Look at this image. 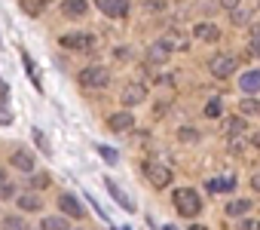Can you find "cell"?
Instances as JSON below:
<instances>
[{"instance_id": "6da1fadb", "label": "cell", "mask_w": 260, "mask_h": 230, "mask_svg": "<svg viewBox=\"0 0 260 230\" xmlns=\"http://www.w3.org/2000/svg\"><path fill=\"white\" fill-rule=\"evenodd\" d=\"M175 209H178L184 218H193V215H199V212H202V199H199V193H196V190L181 187V190H175Z\"/></svg>"}, {"instance_id": "7a4b0ae2", "label": "cell", "mask_w": 260, "mask_h": 230, "mask_svg": "<svg viewBox=\"0 0 260 230\" xmlns=\"http://www.w3.org/2000/svg\"><path fill=\"white\" fill-rule=\"evenodd\" d=\"M236 68H239V62H236V55H233V52H217V55L211 59V74H214V77H220V80L233 77V74H236Z\"/></svg>"}, {"instance_id": "3957f363", "label": "cell", "mask_w": 260, "mask_h": 230, "mask_svg": "<svg viewBox=\"0 0 260 230\" xmlns=\"http://www.w3.org/2000/svg\"><path fill=\"white\" fill-rule=\"evenodd\" d=\"M80 83H83V86H92V89H101V86L110 83V71L101 68V65H92V68H86V71L80 74Z\"/></svg>"}, {"instance_id": "277c9868", "label": "cell", "mask_w": 260, "mask_h": 230, "mask_svg": "<svg viewBox=\"0 0 260 230\" xmlns=\"http://www.w3.org/2000/svg\"><path fill=\"white\" fill-rule=\"evenodd\" d=\"M144 172H147V178H150L153 187H166V184H172V169L162 166V163H147Z\"/></svg>"}, {"instance_id": "5b68a950", "label": "cell", "mask_w": 260, "mask_h": 230, "mask_svg": "<svg viewBox=\"0 0 260 230\" xmlns=\"http://www.w3.org/2000/svg\"><path fill=\"white\" fill-rule=\"evenodd\" d=\"M141 101H147V86H144V83H128V86L122 89V104H125V107H135V104H141Z\"/></svg>"}, {"instance_id": "8992f818", "label": "cell", "mask_w": 260, "mask_h": 230, "mask_svg": "<svg viewBox=\"0 0 260 230\" xmlns=\"http://www.w3.org/2000/svg\"><path fill=\"white\" fill-rule=\"evenodd\" d=\"M104 187L110 190V196H113V199H116V203H119V206H122L125 212H135V203L128 199V193H125V190H122V187H119V184H116L113 178H104Z\"/></svg>"}, {"instance_id": "52a82bcc", "label": "cell", "mask_w": 260, "mask_h": 230, "mask_svg": "<svg viewBox=\"0 0 260 230\" xmlns=\"http://www.w3.org/2000/svg\"><path fill=\"white\" fill-rule=\"evenodd\" d=\"M98 10L104 16H110V19H122L128 13V4L125 0H98Z\"/></svg>"}, {"instance_id": "ba28073f", "label": "cell", "mask_w": 260, "mask_h": 230, "mask_svg": "<svg viewBox=\"0 0 260 230\" xmlns=\"http://www.w3.org/2000/svg\"><path fill=\"white\" fill-rule=\"evenodd\" d=\"M92 34H64L61 37V46L64 49H92Z\"/></svg>"}, {"instance_id": "9c48e42d", "label": "cell", "mask_w": 260, "mask_h": 230, "mask_svg": "<svg viewBox=\"0 0 260 230\" xmlns=\"http://www.w3.org/2000/svg\"><path fill=\"white\" fill-rule=\"evenodd\" d=\"M172 49H175V43L162 37V40H156V43L147 49V59H150V62H166V59L172 55Z\"/></svg>"}, {"instance_id": "30bf717a", "label": "cell", "mask_w": 260, "mask_h": 230, "mask_svg": "<svg viewBox=\"0 0 260 230\" xmlns=\"http://www.w3.org/2000/svg\"><path fill=\"white\" fill-rule=\"evenodd\" d=\"M58 206H61V212H64L68 218H74V221H80V218L86 215V212H83V206L77 203V196H71V193H61Z\"/></svg>"}, {"instance_id": "8fae6325", "label": "cell", "mask_w": 260, "mask_h": 230, "mask_svg": "<svg viewBox=\"0 0 260 230\" xmlns=\"http://www.w3.org/2000/svg\"><path fill=\"white\" fill-rule=\"evenodd\" d=\"M132 126H135V117L128 110H119V113H113V117H110V129L113 132H125V129H132Z\"/></svg>"}, {"instance_id": "7c38bea8", "label": "cell", "mask_w": 260, "mask_h": 230, "mask_svg": "<svg viewBox=\"0 0 260 230\" xmlns=\"http://www.w3.org/2000/svg\"><path fill=\"white\" fill-rule=\"evenodd\" d=\"M239 89L248 92V95L257 92V89H260V71H245V74L239 77Z\"/></svg>"}, {"instance_id": "4fadbf2b", "label": "cell", "mask_w": 260, "mask_h": 230, "mask_svg": "<svg viewBox=\"0 0 260 230\" xmlns=\"http://www.w3.org/2000/svg\"><path fill=\"white\" fill-rule=\"evenodd\" d=\"M193 34H196L199 40H205V43H214V40L220 37V31H217L214 25H208V22H199V25L193 28Z\"/></svg>"}, {"instance_id": "5bb4252c", "label": "cell", "mask_w": 260, "mask_h": 230, "mask_svg": "<svg viewBox=\"0 0 260 230\" xmlns=\"http://www.w3.org/2000/svg\"><path fill=\"white\" fill-rule=\"evenodd\" d=\"M13 166H16L19 172H34V157H31L28 151H16V154H13Z\"/></svg>"}, {"instance_id": "9a60e30c", "label": "cell", "mask_w": 260, "mask_h": 230, "mask_svg": "<svg viewBox=\"0 0 260 230\" xmlns=\"http://www.w3.org/2000/svg\"><path fill=\"white\" fill-rule=\"evenodd\" d=\"M16 203H19V209H25V212H37V209L43 206L37 193H19V199H16Z\"/></svg>"}, {"instance_id": "2e32d148", "label": "cell", "mask_w": 260, "mask_h": 230, "mask_svg": "<svg viewBox=\"0 0 260 230\" xmlns=\"http://www.w3.org/2000/svg\"><path fill=\"white\" fill-rule=\"evenodd\" d=\"M230 19H233V25H251V10L248 7H233Z\"/></svg>"}, {"instance_id": "e0dca14e", "label": "cell", "mask_w": 260, "mask_h": 230, "mask_svg": "<svg viewBox=\"0 0 260 230\" xmlns=\"http://www.w3.org/2000/svg\"><path fill=\"white\" fill-rule=\"evenodd\" d=\"M40 227H43V230H68V221L58 218V215H52V218H43Z\"/></svg>"}, {"instance_id": "ac0fdd59", "label": "cell", "mask_w": 260, "mask_h": 230, "mask_svg": "<svg viewBox=\"0 0 260 230\" xmlns=\"http://www.w3.org/2000/svg\"><path fill=\"white\" fill-rule=\"evenodd\" d=\"M64 13H68V16H83V13H86V0H68V4H64Z\"/></svg>"}, {"instance_id": "d6986e66", "label": "cell", "mask_w": 260, "mask_h": 230, "mask_svg": "<svg viewBox=\"0 0 260 230\" xmlns=\"http://www.w3.org/2000/svg\"><path fill=\"white\" fill-rule=\"evenodd\" d=\"M233 187V178H211L208 181V190L211 193H220V190H230Z\"/></svg>"}, {"instance_id": "ffe728a7", "label": "cell", "mask_w": 260, "mask_h": 230, "mask_svg": "<svg viewBox=\"0 0 260 230\" xmlns=\"http://www.w3.org/2000/svg\"><path fill=\"white\" fill-rule=\"evenodd\" d=\"M248 209H251L248 199H233V203H226V212H230V215H245Z\"/></svg>"}, {"instance_id": "44dd1931", "label": "cell", "mask_w": 260, "mask_h": 230, "mask_svg": "<svg viewBox=\"0 0 260 230\" xmlns=\"http://www.w3.org/2000/svg\"><path fill=\"white\" fill-rule=\"evenodd\" d=\"M245 126H248V123H245L242 117H230V120H226V132H230V135H236V132H245Z\"/></svg>"}, {"instance_id": "7402d4cb", "label": "cell", "mask_w": 260, "mask_h": 230, "mask_svg": "<svg viewBox=\"0 0 260 230\" xmlns=\"http://www.w3.org/2000/svg\"><path fill=\"white\" fill-rule=\"evenodd\" d=\"M31 135H34V145H37V148H40L43 154H52V151H49V138H46V135H43L40 129H34Z\"/></svg>"}, {"instance_id": "603a6c76", "label": "cell", "mask_w": 260, "mask_h": 230, "mask_svg": "<svg viewBox=\"0 0 260 230\" xmlns=\"http://www.w3.org/2000/svg\"><path fill=\"white\" fill-rule=\"evenodd\" d=\"M22 10L31 13V16H37V13L43 10V4H40V0H22Z\"/></svg>"}, {"instance_id": "cb8c5ba5", "label": "cell", "mask_w": 260, "mask_h": 230, "mask_svg": "<svg viewBox=\"0 0 260 230\" xmlns=\"http://www.w3.org/2000/svg\"><path fill=\"white\" fill-rule=\"evenodd\" d=\"M4 230H28L22 218H4Z\"/></svg>"}, {"instance_id": "d4e9b609", "label": "cell", "mask_w": 260, "mask_h": 230, "mask_svg": "<svg viewBox=\"0 0 260 230\" xmlns=\"http://www.w3.org/2000/svg\"><path fill=\"white\" fill-rule=\"evenodd\" d=\"M220 110H223V107H220V98H211V101L205 104V113H208V117H220Z\"/></svg>"}, {"instance_id": "484cf974", "label": "cell", "mask_w": 260, "mask_h": 230, "mask_svg": "<svg viewBox=\"0 0 260 230\" xmlns=\"http://www.w3.org/2000/svg\"><path fill=\"white\" fill-rule=\"evenodd\" d=\"M98 154H101L107 163H116V151H113V148H107V145H98Z\"/></svg>"}, {"instance_id": "4316f807", "label": "cell", "mask_w": 260, "mask_h": 230, "mask_svg": "<svg viewBox=\"0 0 260 230\" xmlns=\"http://www.w3.org/2000/svg\"><path fill=\"white\" fill-rule=\"evenodd\" d=\"M239 107H242V110H245V113H260V104H257V101H254V98H245V101H242V104H239Z\"/></svg>"}, {"instance_id": "83f0119b", "label": "cell", "mask_w": 260, "mask_h": 230, "mask_svg": "<svg viewBox=\"0 0 260 230\" xmlns=\"http://www.w3.org/2000/svg\"><path fill=\"white\" fill-rule=\"evenodd\" d=\"M239 230H260V221H254V218H242V221H239Z\"/></svg>"}, {"instance_id": "f1b7e54d", "label": "cell", "mask_w": 260, "mask_h": 230, "mask_svg": "<svg viewBox=\"0 0 260 230\" xmlns=\"http://www.w3.org/2000/svg\"><path fill=\"white\" fill-rule=\"evenodd\" d=\"M31 184H34V187H46V184H49V175H46V172H43V175H34Z\"/></svg>"}, {"instance_id": "f546056e", "label": "cell", "mask_w": 260, "mask_h": 230, "mask_svg": "<svg viewBox=\"0 0 260 230\" xmlns=\"http://www.w3.org/2000/svg\"><path fill=\"white\" fill-rule=\"evenodd\" d=\"M10 123H13V113L7 107H0V126H10Z\"/></svg>"}, {"instance_id": "4dcf8cb0", "label": "cell", "mask_w": 260, "mask_h": 230, "mask_svg": "<svg viewBox=\"0 0 260 230\" xmlns=\"http://www.w3.org/2000/svg\"><path fill=\"white\" fill-rule=\"evenodd\" d=\"M128 52H132L128 46H119V49H113V55H116V59H128Z\"/></svg>"}, {"instance_id": "1f68e13d", "label": "cell", "mask_w": 260, "mask_h": 230, "mask_svg": "<svg viewBox=\"0 0 260 230\" xmlns=\"http://www.w3.org/2000/svg\"><path fill=\"white\" fill-rule=\"evenodd\" d=\"M13 193H16V190H13V187H10V184H4V187H0V196H4V199H10V196H13Z\"/></svg>"}, {"instance_id": "d6a6232c", "label": "cell", "mask_w": 260, "mask_h": 230, "mask_svg": "<svg viewBox=\"0 0 260 230\" xmlns=\"http://www.w3.org/2000/svg\"><path fill=\"white\" fill-rule=\"evenodd\" d=\"M251 40L260 43V25H251Z\"/></svg>"}, {"instance_id": "836d02e7", "label": "cell", "mask_w": 260, "mask_h": 230, "mask_svg": "<svg viewBox=\"0 0 260 230\" xmlns=\"http://www.w3.org/2000/svg\"><path fill=\"white\" fill-rule=\"evenodd\" d=\"M248 52H251V55H257V59H260V43H254V40H251V46H248Z\"/></svg>"}, {"instance_id": "e575fe53", "label": "cell", "mask_w": 260, "mask_h": 230, "mask_svg": "<svg viewBox=\"0 0 260 230\" xmlns=\"http://www.w3.org/2000/svg\"><path fill=\"white\" fill-rule=\"evenodd\" d=\"M147 7H150V10H162L166 4H162V0H147Z\"/></svg>"}, {"instance_id": "d590c367", "label": "cell", "mask_w": 260, "mask_h": 230, "mask_svg": "<svg viewBox=\"0 0 260 230\" xmlns=\"http://www.w3.org/2000/svg\"><path fill=\"white\" fill-rule=\"evenodd\" d=\"M230 148H233V151H236V154H239V151H242V148H245V145H242V138H239V141H236V138H233V141H230Z\"/></svg>"}, {"instance_id": "8d00e7d4", "label": "cell", "mask_w": 260, "mask_h": 230, "mask_svg": "<svg viewBox=\"0 0 260 230\" xmlns=\"http://www.w3.org/2000/svg\"><path fill=\"white\" fill-rule=\"evenodd\" d=\"M251 184H254V190H260V175H254V178H251Z\"/></svg>"}, {"instance_id": "74e56055", "label": "cell", "mask_w": 260, "mask_h": 230, "mask_svg": "<svg viewBox=\"0 0 260 230\" xmlns=\"http://www.w3.org/2000/svg\"><path fill=\"white\" fill-rule=\"evenodd\" d=\"M4 184H7V172H4V169H0V187H4Z\"/></svg>"}, {"instance_id": "f35d334b", "label": "cell", "mask_w": 260, "mask_h": 230, "mask_svg": "<svg viewBox=\"0 0 260 230\" xmlns=\"http://www.w3.org/2000/svg\"><path fill=\"white\" fill-rule=\"evenodd\" d=\"M190 230H205V227H202V224H193V227H190Z\"/></svg>"}]
</instances>
